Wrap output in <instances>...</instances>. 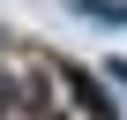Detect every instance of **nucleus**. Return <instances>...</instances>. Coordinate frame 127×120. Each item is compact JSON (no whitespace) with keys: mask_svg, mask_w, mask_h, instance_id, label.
I'll return each mask as SVG.
<instances>
[{"mask_svg":"<svg viewBox=\"0 0 127 120\" xmlns=\"http://www.w3.org/2000/svg\"><path fill=\"white\" fill-rule=\"evenodd\" d=\"M37 120H82V113H37Z\"/></svg>","mask_w":127,"mask_h":120,"instance_id":"7ed1b4c3","label":"nucleus"},{"mask_svg":"<svg viewBox=\"0 0 127 120\" xmlns=\"http://www.w3.org/2000/svg\"><path fill=\"white\" fill-rule=\"evenodd\" d=\"M75 15H90V23H105V30H127V0H67Z\"/></svg>","mask_w":127,"mask_h":120,"instance_id":"f03ea898","label":"nucleus"},{"mask_svg":"<svg viewBox=\"0 0 127 120\" xmlns=\"http://www.w3.org/2000/svg\"><path fill=\"white\" fill-rule=\"evenodd\" d=\"M67 98H75V113H90V120H120V113H112V98H105V83H97V75H67Z\"/></svg>","mask_w":127,"mask_h":120,"instance_id":"f257e3e1","label":"nucleus"}]
</instances>
